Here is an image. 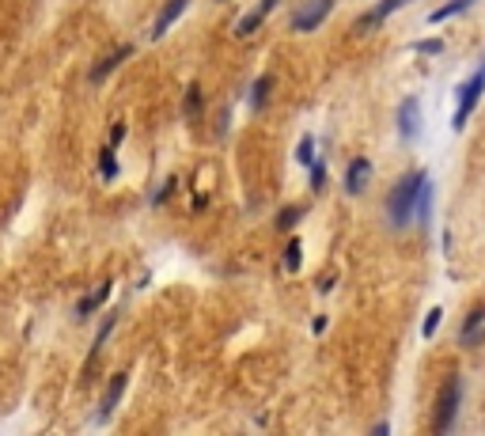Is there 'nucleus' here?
I'll use <instances>...</instances> for the list:
<instances>
[{"label": "nucleus", "mask_w": 485, "mask_h": 436, "mask_svg": "<svg viewBox=\"0 0 485 436\" xmlns=\"http://www.w3.org/2000/svg\"><path fill=\"white\" fill-rule=\"evenodd\" d=\"M406 4H409V0H379V4L371 8L368 15H364V19L357 23V27H360V30H368V27H379V23H383V19H391V15L398 12V8H406Z\"/></svg>", "instance_id": "f8f14e48"}, {"label": "nucleus", "mask_w": 485, "mask_h": 436, "mask_svg": "<svg viewBox=\"0 0 485 436\" xmlns=\"http://www.w3.org/2000/svg\"><path fill=\"white\" fill-rule=\"evenodd\" d=\"M414 50H421V53H440L443 46H440V38H428V42H417Z\"/></svg>", "instance_id": "b1692460"}, {"label": "nucleus", "mask_w": 485, "mask_h": 436, "mask_svg": "<svg viewBox=\"0 0 485 436\" xmlns=\"http://www.w3.org/2000/svg\"><path fill=\"white\" fill-rule=\"evenodd\" d=\"M121 141H125V125H121V122H118L114 129H110V148H118V144H121Z\"/></svg>", "instance_id": "393cba45"}, {"label": "nucleus", "mask_w": 485, "mask_h": 436, "mask_svg": "<svg viewBox=\"0 0 485 436\" xmlns=\"http://www.w3.org/2000/svg\"><path fill=\"white\" fill-rule=\"evenodd\" d=\"M482 95H485V61L474 69V76L470 80H463V84L455 87V114H451V129H466V122H470V114L478 110V103H482Z\"/></svg>", "instance_id": "7ed1b4c3"}, {"label": "nucleus", "mask_w": 485, "mask_h": 436, "mask_svg": "<svg viewBox=\"0 0 485 436\" xmlns=\"http://www.w3.org/2000/svg\"><path fill=\"white\" fill-rule=\"evenodd\" d=\"M440 319H443V311H440V308H432V311H428V319H425V326H421V334H425V338H432L436 330H440Z\"/></svg>", "instance_id": "5701e85b"}, {"label": "nucleus", "mask_w": 485, "mask_h": 436, "mask_svg": "<svg viewBox=\"0 0 485 436\" xmlns=\"http://www.w3.org/2000/svg\"><path fill=\"white\" fill-rule=\"evenodd\" d=\"M110 330H114V315H107V322H103V326H99V334H95V345H91V360L99 357V349H103V345H107Z\"/></svg>", "instance_id": "4be33fe9"}, {"label": "nucleus", "mask_w": 485, "mask_h": 436, "mask_svg": "<svg viewBox=\"0 0 485 436\" xmlns=\"http://www.w3.org/2000/svg\"><path fill=\"white\" fill-rule=\"evenodd\" d=\"M368 179H371V159H364V156H357L349 164V171H345V193H364V186H368Z\"/></svg>", "instance_id": "6e6552de"}, {"label": "nucleus", "mask_w": 485, "mask_h": 436, "mask_svg": "<svg viewBox=\"0 0 485 436\" xmlns=\"http://www.w3.org/2000/svg\"><path fill=\"white\" fill-rule=\"evenodd\" d=\"M186 4H190V0H167V4L159 8L156 23H152V42H159V38H164L167 30H171V23H175V19H179V15L186 12Z\"/></svg>", "instance_id": "0eeeda50"}, {"label": "nucleus", "mask_w": 485, "mask_h": 436, "mask_svg": "<svg viewBox=\"0 0 485 436\" xmlns=\"http://www.w3.org/2000/svg\"><path fill=\"white\" fill-rule=\"evenodd\" d=\"M285 270L288 273L300 270V239H288V247H285Z\"/></svg>", "instance_id": "412c9836"}, {"label": "nucleus", "mask_w": 485, "mask_h": 436, "mask_svg": "<svg viewBox=\"0 0 485 436\" xmlns=\"http://www.w3.org/2000/svg\"><path fill=\"white\" fill-rule=\"evenodd\" d=\"M470 4H478V0H448V4H440L436 12H428V19L432 23H443V19H451V15H459L463 8H470Z\"/></svg>", "instance_id": "2eb2a0df"}, {"label": "nucleus", "mask_w": 485, "mask_h": 436, "mask_svg": "<svg viewBox=\"0 0 485 436\" xmlns=\"http://www.w3.org/2000/svg\"><path fill=\"white\" fill-rule=\"evenodd\" d=\"M201 114V84L186 87V118H197Z\"/></svg>", "instance_id": "aec40b11"}, {"label": "nucleus", "mask_w": 485, "mask_h": 436, "mask_svg": "<svg viewBox=\"0 0 485 436\" xmlns=\"http://www.w3.org/2000/svg\"><path fill=\"white\" fill-rule=\"evenodd\" d=\"M398 133H402V141H417V133H421V107H417V99H402V107H398Z\"/></svg>", "instance_id": "39448f33"}, {"label": "nucleus", "mask_w": 485, "mask_h": 436, "mask_svg": "<svg viewBox=\"0 0 485 436\" xmlns=\"http://www.w3.org/2000/svg\"><path fill=\"white\" fill-rule=\"evenodd\" d=\"M337 0H307V4L300 8V12L292 15V30H315L326 23V15L334 12Z\"/></svg>", "instance_id": "20e7f679"}, {"label": "nucleus", "mask_w": 485, "mask_h": 436, "mask_svg": "<svg viewBox=\"0 0 485 436\" xmlns=\"http://www.w3.org/2000/svg\"><path fill=\"white\" fill-rule=\"evenodd\" d=\"M300 216H303V205H285V209H281V216H277V228L281 232H292Z\"/></svg>", "instance_id": "a211bd4d"}, {"label": "nucleus", "mask_w": 485, "mask_h": 436, "mask_svg": "<svg viewBox=\"0 0 485 436\" xmlns=\"http://www.w3.org/2000/svg\"><path fill=\"white\" fill-rule=\"evenodd\" d=\"M485 338V308H470L466 311V322L463 330H459V345H466V349H474Z\"/></svg>", "instance_id": "423d86ee"}, {"label": "nucleus", "mask_w": 485, "mask_h": 436, "mask_svg": "<svg viewBox=\"0 0 485 436\" xmlns=\"http://www.w3.org/2000/svg\"><path fill=\"white\" fill-rule=\"evenodd\" d=\"M171 190H175V179H167V182H164V186H159V193H156V198H152V201H156V205H159V201H167V198H171Z\"/></svg>", "instance_id": "a878e982"}, {"label": "nucleus", "mask_w": 485, "mask_h": 436, "mask_svg": "<svg viewBox=\"0 0 485 436\" xmlns=\"http://www.w3.org/2000/svg\"><path fill=\"white\" fill-rule=\"evenodd\" d=\"M315 156H319V152H315V137H311V133H303V141L296 144V164H300V167H307Z\"/></svg>", "instance_id": "6ab92c4d"}, {"label": "nucleus", "mask_w": 485, "mask_h": 436, "mask_svg": "<svg viewBox=\"0 0 485 436\" xmlns=\"http://www.w3.org/2000/svg\"><path fill=\"white\" fill-rule=\"evenodd\" d=\"M270 91H273V76L265 72V76H258L254 84H250V107L262 110V107H265V99H270Z\"/></svg>", "instance_id": "4468645a"}, {"label": "nucleus", "mask_w": 485, "mask_h": 436, "mask_svg": "<svg viewBox=\"0 0 485 436\" xmlns=\"http://www.w3.org/2000/svg\"><path fill=\"white\" fill-rule=\"evenodd\" d=\"M425 182H428V171H409L394 182L391 193H387V216H391L394 228H406V224L414 220V201H417V193H421Z\"/></svg>", "instance_id": "f257e3e1"}, {"label": "nucleus", "mask_w": 485, "mask_h": 436, "mask_svg": "<svg viewBox=\"0 0 485 436\" xmlns=\"http://www.w3.org/2000/svg\"><path fill=\"white\" fill-rule=\"evenodd\" d=\"M125 383H129V372L110 376V387H107V394H103V406H99V421H107V417L114 414V406L121 402V394H125Z\"/></svg>", "instance_id": "9d476101"}, {"label": "nucleus", "mask_w": 485, "mask_h": 436, "mask_svg": "<svg viewBox=\"0 0 485 436\" xmlns=\"http://www.w3.org/2000/svg\"><path fill=\"white\" fill-rule=\"evenodd\" d=\"M129 58H133V46H118L114 53H107V58H103V61L91 69V84H103V80H107L110 72H114L121 61H129Z\"/></svg>", "instance_id": "9b49d317"}, {"label": "nucleus", "mask_w": 485, "mask_h": 436, "mask_svg": "<svg viewBox=\"0 0 485 436\" xmlns=\"http://www.w3.org/2000/svg\"><path fill=\"white\" fill-rule=\"evenodd\" d=\"M110 293H114V285H110V281H103V285L95 288V293H87L84 300L76 304V319H87V315H91V311H99L103 304L110 300Z\"/></svg>", "instance_id": "ddd939ff"}, {"label": "nucleus", "mask_w": 485, "mask_h": 436, "mask_svg": "<svg viewBox=\"0 0 485 436\" xmlns=\"http://www.w3.org/2000/svg\"><path fill=\"white\" fill-rule=\"evenodd\" d=\"M307 171H311V190H315V193H322V186H326V159L315 156L311 164H307Z\"/></svg>", "instance_id": "dca6fc26"}, {"label": "nucleus", "mask_w": 485, "mask_h": 436, "mask_svg": "<svg viewBox=\"0 0 485 436\" xmlns=\"http://www.w3.org/2000/svg\"><path fill=\"white\" fill-rule=\"evenodd\" d=\"M277 4H281V0H262V4H254V8H250V15H247V19H239V23H236V35H239V38L254 35V30L265 23V15H270Z\"/></svg>", "instance_id": "1a4fd4ad"}, {"label": "nucleus", "mask_w": 485, "mask_h": 436, "mask_svg": "<svg viewBox=\"0 0 485 436\" xmlns=\"http://www.w3.org/2000/svg\"><path fill=\"white\" fill-rule=\"evenodd\" d=\"M99 175H103L107 182H110V179H118V159H114V148H110V144L99 152Z\"/></svg>", "instance_id": "f3484780"}, {"label": "nucleus", "mask_w": 485, "mask_h": 436, "mask_svg": "<svg viewBox=\"0 0 485 436\" xmlns=\"http://www.w3.org/2000/svg\"><path fill=\"white\" fill-rule=\"evenodd\" d=\"M459 406H463V376H448L443 387L436 391V406H432V433L436 436L455 429Z\"/></svg>", "instance_id": "f03ea898"}]
</instances>
